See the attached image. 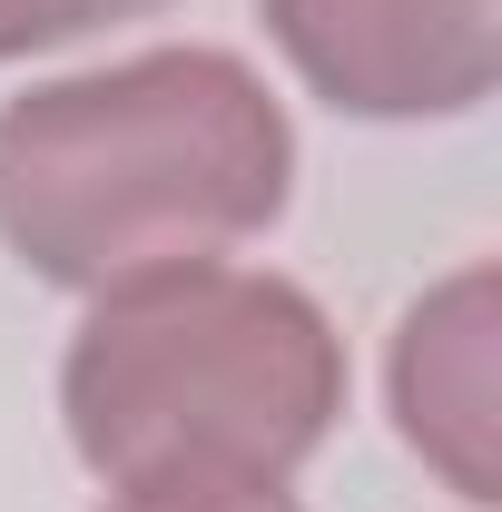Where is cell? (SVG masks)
Returning a JSON list of instances; mask_svg holds the SVG:
<instances>
[{"instance_id":"cell-1","label":"cell","mask_w":502,"mask_h":512,"mask_svg":"<svg viewBox=\"0 0 502 512\" xmlns=\"http://www.w3.org/2000/svg\"><path fill=\"white\" fill-rule=\"evenodd\" d=\"M296 197V128L237 50H138L0 109V247L109 296L247 247Z\"/></svg>"},{"instance_id":"cell-2","label":"cell","mask_w":502,"mask_h":512,"mask_svg":"<svg viewBox=\"0 0 502 512\" xmlns=\"http://www.w3.org/2000/svg\"><path fill=\"white\" fill-rule=\"evenodd\" d=\"M60 414L109 493H286L345 414V335L266 266H168L89 296Z\"/></svg>"},{"instance_id":"cell-3","label":"cell","mask_w":502,"mask_h":512,"mask_svg":"<svg viewBox=\"0 0 502 512\" xmlns=\"http://www.w3.org/2000/svg\"><path fill=\"white\" fill-rule=\"evenodd\" d=\"M256 20L345 119H463L502 79V0H256Z\"/></svg>"},{"instance_id":"cell-4","label":"cell","mask_w":502,"mask_h":512,"mask_svg":"<svg viewBox=\"0 0 502 512\" xmlns=\"http://www.w3.org/2000/svg\"><path fill=\"white\" fill-rule=\"evenodd\" d=\"M394 434L463 503H502V276L473 256L394 325Z\"/></svg>"},{"instance_id":"cell-5","label":"cell","mask_w":502,"mask_h":512,"mask_svg":"<svg viewBox=\"0 0 502 512\" xmlns=\"http://www.w3.org/2000/svg\"><path fill=\"white\" fill-rule=\"evenodd\" d=\"M148 10H168V0H0V60H40L109 20H148Z\"/></svg>"},{"instance_id":"cell-6","label":"cell","mask_w":502,"mask_h":512,"mask_svg":"<svg viewBox=\"0 0 502 512\" xmlns=\"http://www.w3.org/2000/svg\"><path fill=\"white\" fill-rule=\"evenodd\" d=\"M99 512H296L286 493H109Z\"/></svg>"}]
</instances>
